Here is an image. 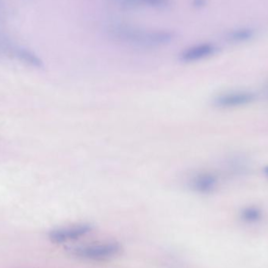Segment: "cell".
Instances as JSON below:
<instances>
[{
    "label": "cell",
    "mask_w": 268,
    "mask_h": 268,
    "mask_svg": "<svg viewBox=\"0 0 268 268\" xmlns=\"http://www.w3.org/2000/svg\"><path fill=\"white\" fill-rule=\"evenodd\" d=\"M112 36L121 42L144 48H158L172 42L174 34L167 30H147L127 24L110 28Z\"/></svg>",
    "instance_id": "obj_1"
},
{
    "label": "cell",
    "mask_w": 268,
    "mask_h": 268,
    "mask_svg": "<svg viewBox=\"0 0 268 268\" xmlns=\"http://www.w3.org/2000/svg\"><path fill=\"white\" fill-rule=\"evenodd\" d=\"M122 247L117 242L98 243L77 247L72 250V254L77 258L86 260H107L120 255Z\"/></svg>",
    "instance_id": "obj_2"
},
{
    "label": "cell",
    "mask_w": 268,
    "mask_h": 268,
    "mask_svg": "<svg viewBox=\"0 0 268 268\" xmlns=\"http://www.w3.org/2000/svg\"><path fill=\"white\" fill-rule=\"evenodd\" d=\"M256 95L248 90H233L221 92L212 100L216 108L220 109H233L244 107L254 103Z\"/></svg>",
    "instance_id": "obj_3"
},
{
    "label": "cell",
    "mask_w": 268,
    "mask_h": 268,
    "mask_svg": "<svg viewBox=\"0 0 268 268\" xmlns=\"http://www.w3.org/2000/svg\"><path fill=\"white\" fill-rule=\"evenodd\" d=\"M218 52L216 46L211 42L196 44L182 51L180 60L184 63H194L211 58Z\"/></svg>",
    "instance_id": "obj_4"
},
{
    "label": "cell",
    "mask_w": 268,
    "mask_h": 268,
    "mask_svg": "<svg viewBox=\"0 0 268 268\" xmlns=\"http://www.w3.org/2000/svg\"><path fill=\"white\" fill-rule=\"evenodd\" d=\"M92 230V226L86 224L66 226L56 229L50 233V240L56 244L67 242L72 240H78V238L88 234Z\"/></svg>",
    "instance_id": "obj_5"
},
{
    "label": "cell",
    "mask_w": 268,
    "mask_h": 268,
    "mask_svg": "<svg viewBox=\"0 0 268 268\" xmlns=\"http://www.w3.org/2000/svg\"><path fill=\"white\" fill-rule=\"evenodd\" d=\"M190 189L201 194H212L219 186L218 176L211 172H200L190 179Z\"/></svg>",
    "instance_id": "obj_6"
},
{
    "label": "cell",
    "mask_w": 268,
    "mask_h": 268,
    "mask_svg": "<svg viewBox=\"0 0 268 268\" xmlns=\"http://www.w3.org/2000/svg\"><path fill=\"white\" fill-rule=\"evenodd\" d=\"M255 36V31L251 28H240L230 31L226 34V40L234 44H242L252 40Z\"/></svg>",
    "instance_id": "obj_7"
},
{
    "label": "cell",
    "mask_w": 268,
    "mask_h": 268,
    "mask_svg": "<svg viewBox=\"0 0 268 268\" xmlns=\"http://www.w3.org/2000/svg\"><path fill=\"white\" fill-rule=\"evenodd\" d=\"M14 54L18 59L28 64L29 66H34L36 68L42 67V62L36 54H34L32 51L24 48H16L14 51Z\"/></svg>",
    "instance_id": "obj_8"
},
{
    "label": "cell",
    "mask_w": 268,
    "mask_h": 268,
    "mask_svg": "<svg viewBox=\"0 0 268 268\" xmlns=\"http://www.w3.org/2000/svg\"><path fill=\"white\" fill-rule=\"evenodd\" d=\"M263 216L260 208L256 206H248L243 208L241 212V219L248 224L259 222Z\"/></svg>",
    "instance_id": "obj_9"
},
{
    "label": "cell",
    "mask_w": 268,
    "mask_h": 268,
    "mask_svg": "<svg viewBox=\"0 0 268 268\" xmlns=\"http://www.w3.org/2000/svg\"><path fill=\"white\" fill-rule=\"evenodd\" d=\"M142 5H146L156 9H166L171 5V0H139Z\"/></svg>",
    "instance_id": "obj_10"
},
{
    "label": "cell",
    "mask_w": 268,
    "mask_h": 268,
    "mask_svg": "<svg viewBox=\"0 0 268 268\" xmlns=\"http://www.w3.org/2000/svg\"><path fill=\"white\" fill-rule=\"evenodd\" d=\"M122 8L126 10L136 9L142 5L139 0H116Z\"/></svg>",
    "instance_id": "obj_11"
},
{
    "label": "cell",
    "mask_w": 268,
    "mask_h": 268,
    "mask_svg": "<svg viewBox=\"0 0 268 268\" xmlns=\"http://www.w3.org/2000/svg\"><path fill=\"white\" fill-rule=\"evenodd\" d=\"M263 172L264 174V176L268 179V165L264 168Z\"/></svg>",
    "instance_id": "obj_12"
}]
</instances>
